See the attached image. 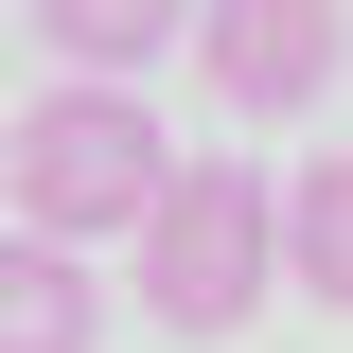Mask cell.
<instances>
[{"label": "cell", "mask_w": 353, "mask_h": 353, "mask_svg": "<svg viewBox=\"0 0 353 353\" xmlns=\"http://www.w3.org/2000/svg\"><path fill=\"white\" fill-rule=\"evenodd\" d=\"M159 106H141V71H53L36 106H18V141H0V194H18V230H53V248H124V212L159 194Z\"/></svg>", "instance_id": "6da1fadb"}, {"label": "cell", "mask_w": 353, "mask_h": 353, "mask_svg": "<svg viewBox=\"0 0 353 353\" xmlns=\"http://www.w3.org/2000/svg\"><path fill=\"white\" fill-rule=\"evenodd\" d=\"M141 318L159 336H248V301L283 283L265 265V159H159V194L124 212Z\"/></svg>", "instance_id": "7a4b0ae2"}, {"label": "cell", "mask_w": 353, "mask_h": 353, "mask_svg": "<svg viewBox=\"0 0 353 353\" xmlns=\"http://www.w3.org/2000/svg\"><path fill=\"white\" fill-rule=\"evenodd\" d=\"M176 36L212 53V88L248 106V124H301L318 88H336V0H194Z\"/></svg>", "instance_id": "3957f363"}, {"label": "cell", "mask_w": 353, "mask_h": 353, "mask_svg": "<svg viewBox=\"0 0 353 353\" xmlns=\"http://www.w3.org/2000/svg\"><path fill=\"white\" fill-rule=\"evenodd\" d=\"M106 336V283H88V248H53V230H0V353H88Z\"/></svg>", "instance_id": "277c9868"}, {"label": "cell", "mask_w": 353, "mask_h": 353, "mask_svg": "<svg viewBox=\"0 0 353 353\" xmlns=\"http://www.w3.org/2000/svg\"><path fill=\"white\" fill-rule=\"evenodd\" d=\"M176 18H194V0H36L53 71H159V53H176Z\"/></svg>", "instance_id": "5b68a950"}]
</instances>
